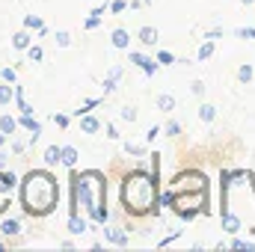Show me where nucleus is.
Wrapping results in <instances>:
<instances>
[{"label": "nucleus", "mask_w": 255, "mask_h": 252, "mask_svg": "<svg viewBox=\"0 0 255 252\" xmlns=\"http://www.w3.org/2000/svg\"><path fill=\"white\" fill-rule=\"evenodd\" d=\"M101 89H104V95H113V92L119 89V77H113V74H107V77L101 80Z\"/></svg>", "instance_id": "34"}, {"label": "nucleus", "mask_w": 255, "mask_h": 252, "mask_svg": "<svg viewBox=\"0 0 255 252\" xmlns=\"http://www.w3.org/2000/svg\"><path fill=\"white\" fill-rule=\"evenodd\" d=\"M190 92L196 95V98H202V95H205V80H193V83H190Z\"/></svg>", "instance_id": "45"}, {"label": "nucleus", "mask_w": 255, "mask_h": 252, "mask_svg": "<svg viewBox=\"0 0 255 252\" xmlns=\"http://www.w3.org/2000/svg\"><path fill=\"white\" fill-rule=\"evenodd\" d=\"M77 160H80V151H77L74 145H63V166L65 169H74Z\"/></svg>", "instance_id": "23"}, {"label": "nucleus", "mask_w": 255, "mask_h": 252, "mask_svg": "<svg viewBox=\"0 0 255 252\" xmlns=\"http://www.w3.org/2000/svg\"><path fill=\"white\" fill-rule=\"evenodd\" d=\"M119 119L128 122V125H133V122L139 119V110H136L133 104H122V107H119Z\"/></svg>", "instance_id": "26"}, {"label": "nucleus", "mask_w": 255, "mask_h": 252, "mask_svg": "<svg viewBox=\"0 0 255 252\" xmlns=\"http://www.w3.org/2000/svg\"><path fill=\"white\" fill-rule=\"evenodd\" d=\"M60 247H63V250H74V241H71V238H65V241H60Z\"/></svg>", "instance_id": "47"}, {"label": "nucleus", "mask_w": 255, "mask_h": 252, "mask_svg": "<svg viewBox=\"0 0 255 252\" xmlns=\"http://www.w3.org/2000/svg\"><path fill=\"white\" fill-rule=\"evenodd\" d=\"M128 6H130L128 0H110V15H122Z\"/></svg>", "instance_id": "42"}, {"label": "nucleus", "mask_w": 255, "mask_h": 252, "mask_svg": "<svg viewBox=\"0 0 255 252\" xmlns=\"http://www.w3.org/2000/svg\"><path fill=\"white\" fill-rule=\"evenodd\" d=\"M51 122L60 127V130H68V125H71V116H68V113H54V116H51Z\"/></svg>", "instance_id": "37"}, {"label": "nucleus", "mask_w": 255, "mask_h": 252, "mask_svg": "<svg viewBox=\"0 0 255 252\" xmlns=\"http://www.w3.org/2000/svg\"><path fill=\"white\" fill-rule=\"evenodd\" d=\"M169 187H175L178 193H187V190H211V181H208V175L202 172V169H181L178 175H172V181H169Z\"/></svg>", "instance_id": "4"}, {"label": "nucleus", "mask_w": 255, "mask_h": 252, "mask_svg": "<svg viewBox=\"0 0 255 252\" xmlns=\"http://www.w3.org/2000/svg\"><path fill=\"white\" fill-rule=\"evenodd\" d=\"M128 63L136 65L145 77H154L163 65L157 63V57H151V54H142V51H128Z\"/></svg>", "instance_id": "5"}, {"label": "nucleus", "mask_w": 255, "mask_h": 252, "mask_svg": "<svg viewBox=\"0 0 255 252\" xmlns=\"http://www.w3.org/2000/svg\"><path fill=\"white\" fill-rule=\"evenodd\" d=\"M24 27H27V30H33V33H42V30H48V27H45V21H42L39 15H24Z\"/></svg>", "instance_id": "29"}, {"label": "nucleus", "mask_w": 255, "mask_h": 252, "mask_svg": "<svg viewBox=\"0 0 255 252\" xmlns=\"http://www.w3.org/2000/svg\"><path fill=\"white\" fill-rule=\"evenodd\" d=\"M27 60H30L33 65L42 63V60H45V51H42V45H30V48H27Z\"/></svg>", "instance_id": "33"}, {"label": "nucleus", "mask_w": 255, "mask_h": 252, "mask_svg": "<svg viewBox=\"0 0 255 252\" xmlns=\"http://www.w3.org/2000/svg\"><path fill=\"white\" fill-rule=\"evenodd\" d=\"M0 244H3V235H0Z\"/></svg>", "instance_id": "51"}, {"label": "nucleus", "mask_w": 255, "mask_h": 252, "mask_svg": "<svg viewBox=\"0 0 255 252\" xmlns=\"http://www.w3.org/2000/svg\"><path fill=\"white\" fill-rule=\"evenodd\" d=\"M154 107H157L160 113H166V116H169V113L178 107V98H175V95H169V92H160V95L154 98Z\"/></svg>", "instance_id": "17"}, {"label": "nucleus", "mask_w": 255, "mask_h": 252, "mask_svg": "<svg viewBox=\"0 0 255 252\" xmlns=\"http://www.w3.org/2000/svg\"><path fill=\"white\" fill-rule=\"evenodd\" d=\"M0 80L15 83V80H18V68H15V65H3V68H0Z\"/></svg>", "instance_id": "36"}, {"label": "nucleus", "mask_w": 255, "mask_h": 252, "mask_svg": "<svg viewBox=\"0 0 255 252\" xmlns=\"http://www.w3.org/2000/svg\"><path fill=\"white\" fill-rule=\"evenodd\" d=\"M42 163H45L48 169L63 166V145H48V148L42 151Z\"/></svg>", "instance_id": "14"}, {"label": "nucleus", "mask_w": 255, "mask_h": 252, "mask_svg": "<svg viewBox=\"0 0 255 252\" xmlns=\"http://www.w3.org/2000/svg\"><path fill=\"white\" fill-rule=\"evenodd\" d=\"M160 184L151 169L145 166H133L128 169L119 181V205L128 217H151L157 220L160 211H163V202H160Z\"/></svg>", "instance_id": "1"}, {"label": "nucleus", "mask_w": 255, "mask_h": 252, "mask_svg": "<svg viewBox=\"0 0 255 252\" xmlns=\"http://www.w3.org/2000/svg\"><path fill=\"white\" fill-rule=\"evenodd\" d=\"M130 42H133V36L128 33V27H116V30L110 33V45H113L116 51H128Z\"/></svg>", "instance_id": "13"}, {"label": "nucleus", "mask_w": 255, "mask_h": 252, "mask_svg": "<svg viewBox=\"0 0 255 252\" xmlns=\"http://www.w3.org/2000/svg\"><path fill=\"white\" fill-rule=\"evenodd\" d=\"M217 54V42L214 39H202V45L196 48V63H208Z\"/></svg>", "instance_id": "16"}, {"label": "nucleus", "mask_w": 255, "mask_h": 252, "mask_svg": "<svg viewBox=\"0 0 255 252\" xmlns=\"http://www.w3.org/2000/svg\"><path fill=\"white\" fill-rule=\"evenodd\" d=\"M77 127H80V133H86V136H95V133L104 127V122H101L95 113H86V116H80V119H77Z\"/></svg>", "instance_id": "10"}, {"label": "nucleus", "mask_w": 255, "mask_h": 252, "mask_svg": "<svg viewBox=\"0 0 255 252\" xmlns=\"http://www.w3.org/2000/svg\"><path fill=\"white\" fill-rule=\"evenodd\" d=\"M65 229H68L71 238H80V235H86V232L92 229V220H89V217H80V211H77V214H68Z\"/></svg>", "instance_id": "8"}, {"label": "nucleus", "mask_w": 255, "mask_h": 252, "mask_svg": "<svg viewBox=\"0 0 255 252\" xmlns=\"http://www.w3.org/2000/svg\"><path fill=\"white\" fill-rule=\"evenodd\" d=\"M101 21H104V15L89 12V15H86V21H83V30H86V33H92V30H98V27H101Z\"/></svg>", "instance_id": "30"}, {"label": "nucleus", "mask_w": 255, "mask_h": 252, "mask_svg": "<svg viewBox=\"0 0 255 252\" xmlns=\"http://www.w3.org/2000/svg\"><path fill=\"white\" fill-rule=\"evenodd\" d=\"M101 235H104V244L119 247V250H125L128 244H130V232H128L125 226H113V223H107V226H101Z\"/></svg>", "instance_id": "6"}, {"label": "nucleus", "mask_w": 255, "mask_h": 252, "mask_svg": "<svg viewBox=\"0 0 255 252\" xmlns=\"http://www.w3.org/2000/svg\"><path fill=\"white\" fill-rule=\"evenodd\" d=\"M235 36H238V39H244V42H247V39L255 42V27H235Z\"/></svg>", "instance_id": "38"}, {"label": "nucleus", "mask_w": 255, "mask_h": 252, "mask_svg": "<svg viewBox=\"0 0 255 252\" xmlns=\"http://www.w3.org/2000/svg\"><path fill=\"white\" fill-rule=\"evenodd\" d=\"M54 45L57 48H71V33L68 30H57L54 33Z\"/></svg>", "instance_id": "35"}, {"label": "nucleus", "mask_w": 255, "mask_h": 252, "mask_svg": "<svg viewBox=\"0 0 255 252\" xmlns=\"http://www.w3.org/2000/svg\"><path fill=\"white\" fill-rule=\"evenodd\" d=\"M15 110H18V113H33V104L27 101L24 86H18V83H15Z\"/></svg>", "instance_id": "21"}, {"label": "nucleus", "mask_w": 255, "mask_h": 252, "mask_svg": "<svg viewBox=\"0 0 255 252\" xmlns=\"http://www.w3.org/2000/svg\"><path fill=\"white\" fill-rule=\"evenodd\" d=\"M145 3H148V0H130V9H142Z\"/></svg>", "instance_id": "48"}, {"label": "nucleus", "mask_w": 255, "mask_h": 252, "mask_svg": "<svg viewBox=\"0 0 255 252\" xmlns=\"http://www.w3.org/2000/svg\"><path fill=\"white\" fill-rule=\"evenodd\" d=\"M68 172L77 181V196H80V205H83L86 217L92 223H98V226H107L113 220V214L107 208V175L101 169H83V172H77V166L68 169Z\"/></svg>", "instance_id": "3"}, {"label": "nucleus", "mask_w": 255, "mask_h": 252, "mask_svg": "<svg viewBox=\"0 0 255 252\" xmlns=\"http://www.w3.org/2000/svg\"><path fill=\"white\" fill-rule=\"evenodd\" d=\"M18 184H21V178H18L12 169H0V187L6 190V193H15Z\"/></svg>", "instance_id": "20"}, {"label": "nucleus", "mask_w": 255, "mask_h": 252, "mask_svg": "<svg viewBox=\"0 0 255 252\" xmlns=\"http://www.w3.org/2000/svg\"><path fill=\"white\" fill-rule=\"evenodd\" d=\"M6 142H9V136H6V133H3V130H0V148H3V145H6Z\"/></svg>", "instance_id": "49"}, {"label": "nucleus", "mask_w": 255, "mask_h": 252, "mask_svg": "<svg viewBox=\"0 0 255 252\" xmlns=\"http://www.w3.org/2000/svg\"><path fill=\"white\" fill-rule=\"evenodd\" d=\"M154 57H157V63H160V65H175V63H178V60H175V54H172V51H166V48H157V51H154Z\"/></svg>", "instance_id": "31"}, {"label": "nucleus", "mask_w": 255, "mask_h": 252, "mask_svg": "<svg viewBox=\"0 0 255 252\" xmlns=\"http://www.w3.org/2000/svg\"><path fill=\"white\" fill-rule=\"evenodd\" d=\"M241 3H244V6H255V0H241Z\"/></svg>", "instance_id": "50"}, {"label": "nucleus", "mask_w": 255, "mask_h": 252, "mask_svg": "<svg viewBox=\"0 0 255 252\" xmlns=\"http://www.w3.org/2000/svg\"><path fill=\"white\" fill-rule=\"evenodd\" d=\"M229 250H238V252H255V241H247V238H238V235H232V241H229Z\"/></svg>", "instance_id": "24"}, {"label": "nucleus", "mask_w": 255, "mask_h": 252, "mask_svg": "<svg viewBox=\"0 0 255 252\" xmlns=\"http://www.w3.org/2000/svg\"><path fill=\"white\" fill-rule=\"evenodd\" d=\"M223 36H226L223 27H211V30H205V39H214V42H217V39H223Z\"/></svg>", "instance_id": "44"}, {"label": "nucleus", "mask_w": 255, "mask_h": 252, "mask_svg": "<svg viewBox=\"0 0 255 252\" xmlns=\"http://www.w3.org/2000/svg\"><path fill=\"white\" fill-rule=\"evenodd\" d=\"M18 122H21V130L27 133V139H30V148L39 142V136H42V122L33 116V113H18Z\"/></svg>", "instance_id": "7"}, {"label": "nucleus", "mask_w": 255, "mask_h": 252, "mask_svg": "<svg viewBox=\"0 0 255 252\" xmlns=\"http://www.w3.org/2000/svg\"><path fill=\"white\" fill-rule=\"evenodd\" d=\"M9 205H12V193H6V190L0 187V217L6 214V208H9Z\"/></svg>", "instance_id": "43"}, {"label": "nucleus", "mask_w": 255, "mask_h": 252, "mask_svg": "<svg viewBox=\"0 0 255 252\" xmlns=\"http://www.w3.org/2000/svg\"><path fill=\"white\" fill-rule=\"evenodd\" d=\"M136 42L142 45V48H157V42H160V33H157V27H139L136 30Z\"/></svg>", "instance_id": "11"}, {"label": "nucleus", "mask_w": 255, "mask_h": 252, "mask_svg": "<svg viewBox=\"0 0 255 252\" xmlns=\"http://www.w3.org/2000/svg\"><path fill=\"white\" fill-rule=\"evenodd\" d=\"M21 232H24L21 220H18V217H6V214H3V220H0V235H3L6 241H15V238H21Z\"/></svg>", "instance_id": "9"}, {"label": "nucleus", "mask_w": 255, "mask_h": 252, "mask_svg": "<svg viewBox=\"0 0 255 252\" xmlns=\"http://www.w3.org/2000/svg\"><path fill=\"white\" fill-rule=\"evenodd\" d=\"M9 142H12V145H9V151H12V157H21V154H24V151L30 148V139L24 142V139H15V136H12Z\"/></svg>", "instance_id": "32"}, {"label": "nucleus", "mask_w": 255, "mask_h": 252, "mask_svg": "<svg viewBox=\"0 0 255 252\" xmlns=\"http://www.w3.org/2000/svg\"><path fill=\"white\" fill-rule=\"evenodd\" d=\"M157 136H163V127H160V125H151L148 130H145V142H148V145H151Z\"/></svg>", "instance_id": "41"}, {"label": "nucleus", "mask_w": 255, "mask_h": 252, "mask_svg": "<svg viewBox=\"0 0 255 252\" xmlns=\"http://www.w3.org/2000/svg\"><path fill=\"white\" fill-rule=\"evenodd\" d=\"M104 98H107V95H98V98H86V101H83V104H80V107L74 110V119H80V116L92 113L95 107H101V104H104Z\"/></svg>", "instance_id": "22"}, {"label": "nucleus", "mask_w": 255, "mask_h": 252, "mask_svg": "<svg viewBox=\"0 0 255 252\" xmlns=\"http://www.w3.org/2000/svg\"><path fill=\"white\" fill-rule=\"evenodd\" d=\"M0 169H9V151L0 148Z\"/></svg>", "instance_id": "46"}, {"label": "nucleus", "mask_w": 255, "mask_h": 252, "mask_svg": "<svg viewBox=\"0 0 255 252\" xmlns=\"http://www.w3.org/2000/svg\"><path fill=\"white\" fill-rule=\"evenodd\" d=\"M60 181L57 175L48 169V166H39V169H27L21 175V184H18V205L27 217L33 220H45L57 211L60 205Z\"/></svg>", "instance_id": "2"}, {"label": "nucleus", "mask_w": 255, "mask_h": 252, "mask_svg": "<svg viewBox=\"0 0 255 252\" xmlns=\"http://www.w3.org/2000/svg\"><path fill=\"white\" fill-rule=\"evenodd\" d=\"M15 104V83L0 80V110H9Z\"/></svg>", "instance_id": "18"}, {"label": "nucleus", "mask_w": 255, "mask_h": 252, "mask_svg": "<svg viewBox=\"0 0 255 252\" xmlns=\"http://www.w3.org/2000/svg\"><path fill=\"white\" fill-rule=\"evenodd\" d=\"M253 80H255V65L244 63L241 68H238V83H241V86H250Z\"/></svg>", "instance_id": "25"}, {"label": "nucleus", "mask_w": 255, "mask_h": 252, "mask_svg": "<svg viewBox=\"0 0 255 252\" xmlns=\"http://www.w3.org/2000/svg\"><path fill=\"white\" fill-rule=\"evenodd\" d=\"M30 45H33V30L21 27L18 33H12V48H15V51H27Z\"/></svg>", "instance_id": "15"}, {"label": "nucleus", "mask_w": 255, "mask_h": 252, "mask_svg": "<svg viewBox=\"0 0 255 252\" xmlns=\"http://www.w3.org/2000/svg\"><path fill=\"white\" fill-rule=\"evenodd\" d=\"M104 136H107V139H113V142H116V139H122L119 127L113 125V122H104Z\"/></svg>", "instance_id": "40"}, {"label": "nucleus", "mask_w": 255, "mask_h": 252, "mask_svg": "<svg viewBox=\"0 0 255 252\" xmlns=\"http://www.w3.org/2000/svg\"><path fill=\"white\" fill-rule=\"evenodd\" d=\"M184 133V125L178 122V119H169L166 125H163V136H169V139H175V136H181Z\"/></svg>", "instance_id": "28"}, {"label": "nucleus", "mask_w": 255, "mask_h": 252, "mask_svg": "<svg viewBox=\"0 0 255 252\" xmlns=\"http://www.w3.org/2000/svg\"><path fill=\"white\" fill-rule=\"evenodd\" d=\"M0 130L12 139L18 130H21V122H18V116H9V113H0Z\"/></svg>", "instance_id": "19"}, {"label": "nucleus", "mask_w": 255, "mask_h": 252, "mask_svg": "<svg viewBox=\"0 0 255 252\" xmlns=\"http://www.w3.org/2000/svg\"><path fill=\"white\" fill-rule=\"evenodd\" d=\"M148 148H151V145H148L145 139H142V142H139V139H125V142H122V151H125L128 157H148Z\"/></svg>", "instance_id": "12"}, {"label": "nucleus", "mask_w": 255, "mask_h": 252, "mask_svg": "<svg viewBox=\"0 0 255 252\" xmlns=\"http://www.w3.org/2000/svg\"><path fill=\"white\" fill-rule=\"evenodd\" d=\"M181 232H184V229H172L166 238H160V241H157V247H169V244H175V241L181 238Z\"/></svg>", "instance_id": "39"}, {"label": "nucleus", "mask_w": 255, "mask_h": 252, "mask_svg": "<svg viewBox=\"0 0 255 252\" xmlns=\"http://www.w3.org/2000/svg\"><path fill=\"white\" fill-rule=\"evenodd\" d=\"M214 119H217V107H214V104H199V122L211 125Z\"/></svg>", "instance_id": "27"}]
</instances>
